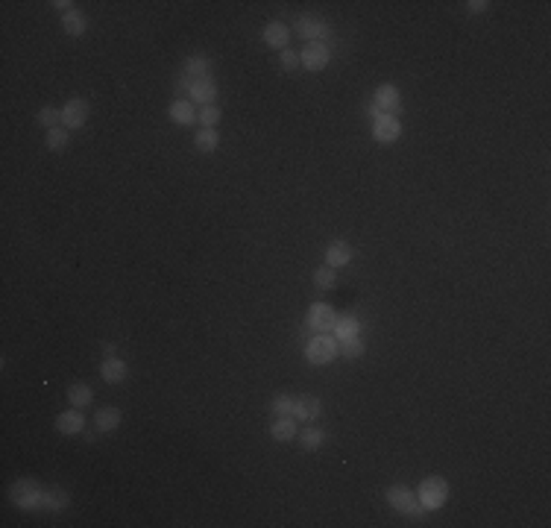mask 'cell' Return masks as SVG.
<instances>
[{
	"label": "cell",
	"instance_id": "obj_36",
	"mask_svg": "<svg viewBox=\"0 0 551 528\" xmlns=\"http://www.w3.org/2000/svg\"><path fill=\"white\" fill-rule=\"evenodd\" d=\"M103 352H106V358H108V355L118 352V347H115V344H103Z\"/></svg>",
	"mask_w": 551,
	"mask_h": 528
},
{
	"label": "cell",
	"instance_id": "obj_30",
	"mask_svg": "<svg viewBox=\"0 0 551 528\" xmlns=\"http://www.w3.org/2000/svg\"><path fill=\"white\" fill-rule=\"evenodd\" d=\"M367 352V344H364V338H352V341H343V344H338V355H343L346 361H358Z\"/></svg>",
	"mask_w": 551,
	"mask_h": 528
},
{
	"label": "cell",
	"instance_id": "obj_31",
	"mask_svg": "<svg viewBox=\"0 0 551 528\" xmlns=\"http://www.w3.org/2000/svg\"><path fill=\"white\" fill-rule=\"evenodd\" d=\"M36 121H39L44 129H56V126H62V109H56V106H44V109H39Z\"/></svg>",
	"mask_w": 551,
	"mask_h": 528
},
{
	"label": "cell",
	"instance_id": "obj_14",
	"mask_svg": "<svg viewBox=\"0 0 551 528\" xmlns=\"http://www.w3.org/2000/svg\"><path fill=\"white\" fill-rule=\"evenodd\" d=\"M82 429H86V411L82 408H68L56 417V432L59 434H82Z\"/></svg>",
	"mask_w": 551,
	"mask_h": 528
},
{
	"label": "cell",
	"instance_id": "obj_2",
	"mask_svg": "<svg viewBox=\"0 0 551 528\" xmlns=\"http://www.w3.org/2000/svg\"><path fill=\"white\" fill-rule=\"evenodd\" d=\"M399 112H402V94H399V89L393 86V82H384V86H378L375 94H373V103L367 106V115L375 121L378 115H396V118H399Z\"/></svg>",
	"mask_w": 551,
	"mask_h": 528
},
{
	"label": "cell",
	"instance_id": "obj_25",
	"mask_svg": "<svg viewBox=\"0 0 551 528\" xmlns=\"http://www.w3.org/2000/svg\"><path fill=\"white\" fill-rule=\"evenodd\" d=\"M68 402H71L74 408H82V411H86V408L94 402V391H91L86 382H74V384L68 387Z\"/></svg>",
	"mask_w": 551,
	"mask_h": 528
},
{
	"label": "cell",
	"instance_id": "obj_32",
	"mask_svg": "<svg viewBox=\"0 0 551 528\" xmlns=\"http://www.w3.org/2000/svg\"><path fill=\"white\" fill-rule=\"evenodd\" d=\"M293 405H296V397L279 394V397H273L270 411H273V417H293Z\"/></svg>",
	"mask_w": 551,
	"mask_h": 528
},
{
	"label": "cell",
	"instance_id": "obj_19",
	"mask_svg": "<svg viewBox=\"0 0 551 528\" xmlns=\"http://www.w3.org/2000/svg\"><path fill=\"white\" fill-rule=\"evenodd\" d=\"M71 505V493L65 487H44V499H41V511H50V514H59Z\"/></svg>",
	"mask_w": 551,
	"mask_h": 528
},
{
	"label": "cell",
	"instance_id": "obj_7",
	"mask_svg": "<svg viewBox=\"0 0 551 528\" xmlns=\"http://www.w3.org/2000/svg\"><path fill=\"white\" fill-rule=\"evenodd\" d=\"M299 62H302V68L305 71H325L328 68V62H332V50H328V44L325 41H308L305 47L299 50Z\"/></svg>",
	"mask_w": 551,
	"mask_h": 528
},
{
	"label": "cell",
	"instance_id": "obj_4",
	"mask_svg": "<svg viewBox=\"0 0 551 528\" xmlns=\"http://www.w3.org/2000/svg\"><path fill=\"white\" fill-rule=\"evenodd\" d=\"M417 499L425 511H440L446 502H449V482L440 479V476H428L420 482L417 487Z\"/></svg>",
	"mask_w": 551,
	"mask_h": 528
},
{
	"label": "cell",
	"instance_id": "obj_21",
	"mask_svg": "<svg viewBox=\"0 0 551 528\" xmlns=\"http://www.w3.org/2000/svg\"><path fill=\"white\" fill-rule=\"evenodd\" d=\"M332 335L338 338V344L352 341V338H361V317H355V314H343V317H338Z\"/></svg>",
	"mask_w": 551,
	"mask_h": 528
},
{
	"label": "cell",
	"instance_id": "obj_18",
	"mask_svg": "<svg viewBox=\"0 0 551 528\" xmlns=\"http://www.w3.org/2000/svg\"><path fill=\"white\" fill-rule=\"evenodd\" d=\"M168 115H171V121L179 124V126L197 124V109H194V103H191V100H182V97H176V100L168 106Z\"/></svg>",
	"mask_w": 551,
	"mask_h": 528
},
{
	"label": "cell",
	"instance_id": "obj_13",
	"mask_svg": "<svg viewBox=\"0 0 551 528\" xmlns=\"http://www.w3.org/2000/svg\"><path fill=\"white\" fill-rule=\"evenodd\" d=\"M290 33H293V30H290L288 24H282V21H270L264 30H261V39H264V44L273 47V50H288Z\"/></svg>",
	"mask_w": 551,
	"mask_h": 528
},
{
	"label": "cell",
	"instance_id": "obj_28",
	"mask_svg": "<svg viewBox=\"0 0 551 528\" xmlns=\"http://www.w3.org/2000/svg\"><path fill=\"white\" fill-rule=\"evenodd\" d=\"M220 118H223V109H220L217 103L200 106V112H197V124H200L203 129H214V126L220 124Z\"/></svg>",
	"mask_w": 551,
	"mask_h": 528
},
{
	"label": "cell",
	"instance_id": "obj_35",
	"mask_svg": "<svg viewBox=\"0 0 551 528\" xmlns=\"http://www.w3.org/2000/svg\"><path fill=\"white\" fill-rule=\"evenodd\" d=\"M50 6L56 9V12H62V15H68V12H74V9H76V4H74V0H53Z\"/></svg>",
	"mask_w": 551,
	"mask_h": 528
},
{
	"label": "cell",
	"instance_id": "obj_20",
	"mask_svg": "<svg viewBox=\"0 0 551 528\" xmlns=\"http://www.w3.org/2000/svg\"><path fill=\"white\" fill-rule=\"evenodd\" d=\"M352 261V246H349V241H343V238H338V241H332L328 244V249H325V264L328 267H343V264H349Z\"/></svg>",
	"mask_w": 551,
	"mask_h": 528
},
{
	"label": "cell",
	"instance_id": "obj_26",
	"mask_svg": "<svg viewBox=\"0 0 551 528\" xmlns=\"http://www.w3.org/2000/svg\"><path fill=\"white\" fill-rule=\"evenodd\" d=\"M68 144H71V129H65V126L47 129V150L50 153H65Z\"/></svg>",
	"mask_w": 551,
	"mask_h": 528
},
{
	"label": "cell",
	"instance_id": "obj_3",
	"mask_svg": "<svg viewBox=\"0 0 551 528\" xmlns=\"http://www.w3.org/2000/svg\"><path fill=\"white\" fill-rule=\"evenodd\" d=\"M388 502L393 511H399L402 517H410V519H423L428 511L420 505V499H417V490H410L405 484H393L388 487Z\"/></svg>",
	"mask_w": 551,
	"mask_h": 528
},
{
	"label": "cell",
	"instance_id": "obj_24",
	"mask_svg": "<svg viewBox=\"0 0 551 528\" xmlns=\"http://www.w3.org/2000/svg\"><path fill=\"white\" fill-rule=\"evenodd\" d=\"M325 443V432L314 423H308L305 429H299V447L305 449V452H317L320 447Z\"/></svg>",
	"mask_w": 551,
	"mask_h": 528
},
{
	"label": "cell",
	"instance_id": "obj_29",
	"mask_svg": "<svg viewBox=\"0 0 551 528\" xmlns=\"http://www.w3.org/2000/svg\"><path fill=\"white\" fill-rule=\"evenodd\" d=\"M314 285H317L320 291H332V288L338 285V270L328 267V264L317 267V270H314Z\"/></svg>",
	"mask_w": 551,
	"mask_h": 528
},
{
	"label": "cell",
	"instance_id": "obj_11",
	"mask_svg": "<svg viewBox=\"0 0 551 528\" xmlns=\"http://www.w3.org/2000/svg\"><path fill=\"white\" fill-rule=\"evenodd\" d=\"M323 414V399L320 397H296V405H293V420L299 423H317Z\"/></svg>",
	"mask_w": 551,
	"mask_h": 528
},
{
	"label": "cell",
	"instance_id": "obj_23",
	"mask_svg": "<svg viewBox=\"0 0 551 528\" xmlns=\"http://www.w3.org/2000/svg\"><path fill=\"white\" fill-rule=\"evenodd\" d=\"M182 74L188 79H203V76H211V59L203 56V53H194L182 62Z\"/></svg>",
	"mask_w": 551,
	"mask_h": 528
},
{
	"label": "cell",
	"instance_id": "obj_5",
	"mask_svg": "<svg viewBox=\"0 0 551 528\" xmlns=\"http://www.w3.org/2000/svg\"><path fill=\"white\" fill-rule=\"evenodd\" d=\"M305 358L311 367H325L338 358V338L335 335H314L305 341Z\"/></svg>",
	"mask_w": 551,
	"mask_h": 528
},
{
	"label": "cell",
	"instance_id": "obj_8",
	"mask_svg": "<svg viewBox=\"0 0 551 528\" xmlns=\"http://www.w3.org/2000/svg\"><path fill=\"white\" fill-rule=\"evenodd\" d=\"M89 115H91V106H89V100H82V97H71V100H65V106H62V126L65 129H82L89 124Z\"/></svg>",
	"mask_w": 551,
	"mask_h": 528
},
{
	"label": "cell",
	"instance_id": "obj_15",
	"mask_svg": "<svg viewBox=\"0 0 551 528\" xmlns=\"http://www.w3.org/2000/svg\"><path fill=\"white\" fill-rule=\"evenodd\" d=\"M100 376H103V382H108V384H121V382H126V376H129V364H126L123 358L108 355V358H103V364H100Z\"/></svg>",
	"mask_w": 551,
	"mask_h": 528
},
{
	"label": "cell",
	"instance_id": "obj_27",
	"mask_svg": "<svg viewBox=\"0 0 551 528\" xmlns=\"http://www.w3.org/2000/svg\"><path fill=\"white\" fill-rule=\"evenodd\" d=\"M217 144H220L217 129H203V126L197 129V135H194V147H197L200 153H214Z\"/></svg>",
	"mask_w": 551,
	"mask_h": 528
},
{
	"label": "cell",
	"instance_id": "obj_22",
	"mask_svg": "<svg viewBox=\"0 0 551 528\" xmlns=\"http://www.w3.org/2000/svg\"><path fill=\"white\" fill-rule=\"evenodd\" d=\"M62 30H65V36H71V39L86 36V33H89V15L82 12V9H74V12L62 15Z\"/></svg>",
	"mask_w": 551,
	"mask_h": 528
},
{
	"label": "cell",
	"instance_id": "obj_1",
	"mask_svg": "<svg viewBox=\"0 0 551 528\" xmlns=\"http://www.w3.org/2000/svg\"><path fill=\"white\" fill-rule=\"evenodd\" d=\"M44 487L36 479H18L9 484V502L21 511H41Z\"/></svg>",
	"mask_w": 551,
	"mask_h": 528
},
{
	"label": "cell",
	"instance_id": "obj_16",
	"mask_svg": "<svg viewBox=\"0 0 551 528\" xmlns=\"http://www.w3.org/2000/svg\"><path fill=\"white\" fill-rule=\"evenodd\" d=\"M121 420H123L121 408H115V405H103V408H97V414H94V429H97L100 434H108V432L121 429Z\"/></svg>",
	"mask_w": 551,
	"mask_h": 528
},
{
	"label": "cell",
	"instance_id": "obj_6",
	"mask_svg": "<svg viewBox=\"0 0 551 528\" xmlns=\"http://www.w3.org/2000/svg\"><path fill=\"white\" fill-rule=\"evenodd\" d=\"M338 312L332 309L328 302H314L308 309V317H305V326L314 332V335H332L335 332V323H338Z\"/></svg>",
	"mask_w": 551,
	"mask_h": 528
},
{
	"label": "cell",
	"instance_id": "obj_9",
	"mask_svg": "<svg viewBox=\"0 0 551 528\" xmlns=\"http://www.w3.org/2000/svg\"><path fill=\"white\" fill-rule=\"evenodd\" d=\"M293 33H299V39L308 41H323L328 36V21L320 15H299L293 24Z\"/></svg>",
	"mask_w": 551,
	"mask_h": 528
},
{
	"label": "cell",
	"instance_id": "obj_34",
	"mask_svg": "<svg viewBox=\"0 0 551 528\" xmlns=\"http://www.w3.org/2000/svg\"><path fill=\"white\" fill-rule=\"evenodd\" d=\"M466 9H470L472 15H484V12H490V0H470Z\"/></svg>",
	"mask_w": 551,
	"mask_h": 528
},
{
	"label": "cell",
	"instance_id": "obj_10",
	"mask_svg": "<svg viewBox=\"0 0 551 528\" xmlns=\"http://www.w3.org/2000/svg\"><path fill=\"white\" fill-rule=\"evenodd\" d=\"M399 135H402V124L396 115H378L373 121V138L381 144H393L399 141Z\"/></svg>",
	"mask_w": 551,
	"mask_h": 528
},
{
	"label": "cell",
	"instance_id": "obj_33",
	"mask_svg": "<svg viewBox=\"0 0 551 528\" xmlns=\"http://www.w3.org/2000/svg\"><path fill=\"white\" fill-rule=\"evenodd\" d=\"M279 62H282L285 71H296V68L302 65V62H299V50H290V47L282 50V53H279Z\"/></svg>",
	"mask_w": 551,
	"mask_h": 528
},
{
	"label": "cell",
	"instance_id": "obj_17",
	"mask_svg": "<svg viewBox=\"0 0 551 528\" xmlns=\"http://www.w3.org/2000/svg\"><path fill=\"white\" fill-rule=\"evenodd\" d=\"M270 437L279 440V443H290L299 437V420L293 417H276L273 426H270Z\"/></svg>",
	"mask_w": 551,
	"mask_h": 528
},
{
	"label": "cell",
	"instance_id": "obj_12",
	"mask_svg": "<svg viewBox=\"0 0 551 528\" xmlns=\"http://www.w3.org/2000/svg\"><path fill=\"white\" fill-rule=\"evenodd\" d=\"M188 100H191V103H200V106H211V103L217 100V82H214V76H203V79L191 82Z\"/></svg>",
	"mask_w": 551,
	"mask_h": 528
}]
</instances>
